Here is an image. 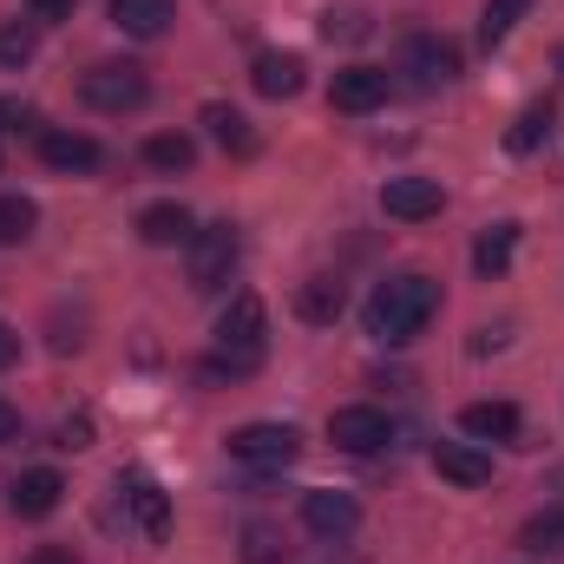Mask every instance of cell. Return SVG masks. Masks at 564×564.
Segmentation results:
<instances>
[{
	"mask_svg": "<svg viewBox=\"0 0 564 564\" xmlns=\"http://www.w3.org/2000/svg\"><path fill=\"white\" fill-rule=\"evenodd\" d=\"M433 308H440V282L408 270V276L375 282V295L361 302V322H368V335H375V341L401 348V341H414L426 322H433Z\"/></svg>",
	"mask_w": 564,
	"mask_h": 564,
	"instance_id": "cell-1",
	"label": "cell"
},
{
	"mask_svg": "<svg viewBox=\"0 0 564 564\" xmlns=\"http://www.w3.org/2000/svg\"><path fill=\"white\" fill-rule=\"evenodd\" d=\"M79 99H86L93 112L126 119V112H139L144 99H151V79H144L139 59H99V66L79 79Z\"/></svg>",
	"mask_w": 564,
	"mask_h": 564,
	"instance_id": "cell-2",
	"label": "cell"
},
{
	"mask_svg": "<svg viewBox=\"0 0 564 564\" xmlns=\"http://www.w3.org/2000/svg\"><path fill=\"white\" fill-rule=\"evenodd\" d=\"M224 446H230V459H243V466H257V473H282V466H295L302 433L289 421H250V426H237Z\"/></svg>",
	"mask_w": 564,
	"mask_h": 564,
	"instance_id": "cell-3",
	"label": "cell"
},
{
	"mask_svg": "<svg viewBox=\"0 0 564 564\" xmlns=\"http://www.w3.org/2000/svg\"><path fill=\"white\" fill-rule=\"evenodd\" d=\"M237 257H243L237 224H210V230H197V237H191V289H197V295L224 289L230 270H237Z\"/></svg>",
	"mask_w": 564,
	"mask_h": 564,
	"instance_id": "cell-4",
	"label": "cell"
},
{
	"mask_svg": "<svg viewBox=\"0 0 564 564\" xmlns=\"http://www.w3.org/2000/svg\"><path fill=\"white\" fill-rule=\"evenodd\" d=\"M263 322H270L263 315V295H250V289L230 295V308L217 315V348L224 355H263Z\"/></svg>",
	"mask_w": 564,
	"mask_h": 564,
	"instance_id": "cell-5",
	"label": "cell"
},
{
	"mask_svg": "<svg viewBox=\"0 0 564 564\" xmlns=\"http://www.w3.org/2000/svg\"><path fill=\"white\" fill-rule=\"evenodd\" d=\"M328 440L341 446V453H381L388 440H394V426L381 408H335L328 414Z\"/></svg>",
	"mask_w": 564,
	"mask_h": 564,
	"instance_id": "cell-6",
	"label": "cell"
},
{
	"mask_svg": "<svg viewBox=\"0 0 564 564\" xmlns=\"http://www.w3.org/2000/svg\"><path fill=\"white\" fill-rule=\"evenodd\" d=\"M328 106L335 112H355V119L361 112H381L388 106V73L381 66H341L335 86H328Z\"/></svg>",
	"mask_w": 564,
	"mask_h": 564,
	"instance_id": "cell-7",
	"label": "cell"
},
{
	"mask_svg": "<svg viewBox=\"0 0 564 564\" xmlns=\"http://www.w3.org/2000/svg\"><path fill=\"white\" fill-rule=\"evenodd\" d=\"M440 204H446L440 177H388V184H381V210L401 217V224H426V217H440Z\"/></svg>",
	"mask_w": 564,
	"mask_h": 564,
	"instance_id": "cell-8",
	"label": "cell"
},
{
	"mask_svg": "<svg viewBox=\"0 0 564 564\" xmlns=\"http://www.w3.org/2000/svg\"><path fill=\"white\" fill-rule=\"evenodd\" d=\"M302 525L315 539H348L361 525V506H355V492H308L302 499Z\"/></svg>",
	"mask_w": 564,
	"mask_h": 564,
	"instance_id": "cell-9",
	"label": "cell"
},
{
	"mask_svg": "<svg viewBox=\"0 0 564 564\" xmlns=\"http://www.w3.org/2000/svg\"><path fill=\"white\" fill-rule=\"evenodd\" d=\"M59 499H66V479H59L53 466L20 473V479H13V492H7V506H13L20 519H46V512H59Z\"/></svg>",
	"mask_w": 564,
	"mask_h": 564,
	"instance_id": "cell-10",
	"label": "cell"
},
{
	"mask_svg": "<svg viewBox=\"0 0 564 564\" xmlns=\"http://www.w3.org/2000/svg\"><path fill=\"white\" fill-rule=\"evenodd\" d=\"M401 66L414 73V86H446V79L459 73V53H453L446 40H433V33H414V40L401 46Z\"/></svg>",
	"mask_w": 564,
	"mask_h": 564,
	"instance_id": "cell-11",
	"label": "cell"
},
{
	"mask_svg": "<svg viewBox=\"0 0 564 564\" xmlns=\"http://www.w3.org/2000/svg\"><path fill=\"white\" fill-rule=\"evenodd\" d=\"M139 237L151 243V250H177V243L197 237V224H191L184 204H144L139 210Z\"/></svg>",
	"mask_w": 564,
	"mask_h": 564,
	"instance_id": "cell-12",
	"label": "cell"
},
{
	"mask_svg": "<svg viewBox=\"0 0 564 564\" xmlns=\"http://www.w3.org/2000/svg\"><path fill=\"white\" fill-rule=\"evenodd\" d=\"M126 506H132V519H139V532L151 539V545L171 539V499H164L158 479H132V486H126Z\"/></svg>",
	"mask_w": 564,
	"mask_h": 564,
	"instance_id": "cell-13",
	"label": "cell"
},
{
	"mask_svg": "<svg viewBox=\"0 0 564 564\" xmlns=\"http://www.w3.org/2000/svg\"><path fill=\"white\" fill-rule=\"evenodd\" d=\"M302 59L295 53H257V66H250V86L263 93V99H295L302 93Z\"/></svg>",
	"mask_w": 564,
	"mask_h": 564,
	"instance_id": "cell-14",
	"label": "cell"
},
{
	"mask_svg": "<svg viewBox=\"0 0 564 564\" xmlns=\"http://www.w3.org/2000/svg\"><path fill=\"white\" fill-rule=\"evenodd\" d=\"M341 308H348V289L335 276H308L295 289V315L302 322H315V328H328V322H341Z\"/></svg>",
	"mask_w": 564,
	"mask_h": 564,
	"instance_id": "cell-15",
	"label": "cell"
},
{
	"mask_svg": "<svg viewBox=\"0 0 564 564\" xmlns=\"http://www.w3.org/2000/svg\"><path fill=\"white\" fill-rule=\"evenodd\" d=\"M433 466H440V479H453V486H486V479H492V459H486L479 446H459V440H440V446H433Z\"/></svg>",
	"mask_w": 564,
	"mask_h": 564,
	"instance_id": "cell-16",
	"label": "cell"
},
{
	"mask_svg": "<svg viewBox=\"0 0 564 564\" xmlns=\"http://www.w3.org/2000/svg\"><path fill=\"white\" fill-rule=\"evenodd\" d=\"M171 20H177V7H171V0H112V26H119V33H132V40H158Z\"/></svg>",
	"mask_w": 564,
	"mask_h": 564,
	"instance_id": "cell-17",
	"label": "cell"
},
{
	"mask_svg": "<svg viewBox=\"0 0 564 564\" xmlns=\"http://www.w3.org/2000/svg\"><path fill=\"white\" fill-rule=\"evenodd\" d=\"M40 158L53 171H99V139H86V132H40Z\"/></svg>",
	"mask_w": 564,
	"mask_h": 564,
	"instance_id": "cell-18",
	"label": "cell"
},
{
	"mask_svg": "<svg viewBox=\"0 0 564 564\" xmlns=\"http://www.w3.org/2000/svg\"><path fill=\"white\" fill-rule=\"evenodd\" d=\"M459 426L473 433V440H519V408L512 401H473Z\"/></svg>",
	"mask_w": 564,
	"mask_h": 564,
	"instance_id": "cell-19",
	"label": "cell"
},
{
	"mask_svg": "<svg viewBox=\"0 0 564 564\" xmlns=\"http://www.w3.org/2000/svg\"><path fill=\"white\" fill-rule=\"evenodd\" d=\"M512 250H519V224H492V230L473 243V270H479V276H506V270H512Z\"/></svg>",
	"mask_w": 564,
	"mask_h": 564,
	"instance_id": "cell-20",
	"label": "cell"
},
{
	"mask_svg": "<svg viewBox=\"0 0 564 564\" xmlns=\"http://www.w3.org/2000/svg\"><path fill=\"white\" fill-rule=\"evenodd\" d=\"M204 132L224 144V151H237V158L257 151V132H250V119H243L237 106H204Z\"/></svg>",
	"mask_w": 564,
	"mask_h": 564,
	"instance_id": "cell-21",
	"label": "cell"
},
{
	"mask_svg": "<svg viewBox=\"0 0 564 564\" xmlns=\"http://www.w3.org/2000/svg\"><path fill=\"white\" fill-rule=\"evenodd\" d=\"M519 552L558 558V552H564V506H552V512H539V519H525V532H519Z\"/></svg>",
	"mask_w": 564,
	"mask_h": 564,
	"instance_id": "cell-22",
	"label": "cell"
},
{
	"mask_svg": "<svg viewBox=\"0 0 564 564\" xmlns=\"http://www.w3.org/2000/svg\"><path fill=\"white\" fill-rule=\"evenodd\" d=\"M545 139H552V106H525V112L512 119V132H506V151L532 158V151H539Z\"/></svg>",
	"mask_w": 564,
	"mask_h": 564,
	"instance_id": "cell-23",
	"label": "cell"
},
{
	"mask_svg": "<svg viewBox=\"0 0 564 564\" xmlns=\"http://www.w3.org/2000/svg\"><path fill=\"white\" fill-rule=\"evenodd\" d=\"M144 164L151 171H191L197 164V144L184 139V132H158V139H144Z\"/></svg>",
	"mask_w": 564,
	"mask_h": 564,
	"instance_id": "cell-24",
	"label": "cell"
},
{
	"mask_svg": "<svg viewBox=\"0 0 564 564\" xmlns=\"http://www.w3.org/2000/svg\"><path fill=\"white\" fill-rule=\"evenodd\" d=\"M289 558V539H282V525H243V564H282Z\"/></svg>",
	"mask_w": 564,
	"mask_h": 564,
	"instance_id": "cell-25",
	"label": "cell"
},
{
	"mask_svg": "<svg viewBox=\"0 0 564 564\" xmlns=\"http://www.w3.org/2000/svg\"><path fill=\"white\" fill-rule=\"evenodd\" d=\"M368 33H375V20H368L361 7H328V13H322V40H328V46H335V40L355 46V40H368Z\"/></svg>",
	"mask_w": 564,
	"mask_h": 564,
	"instance_id": "cell-26",
	"label": "cell"
},
{
	"mask_svg": "<svg viewBox=\"0 0 564 564\" xmlns=\"http://www.w3.org/2000/svg\"><path fill=\"white\" fill-rule=\"evenodd\" d=\"M33 224H40V210H33V197H0V243H26L33 237Z\"/></svg>",
	"mask_w": 564,
	"mask_h": 564,
	"instance_id": "cell-27",
	"label": "cell"
},
{
	"mask_svg": "<svg viewBox=\"0 0 564 564\" xmlns=\"http://www.w3.org/2000/svg\"><path fill=\"white\" fill-rule=\"evenodd\" d=\"M525 7H532V0H486V13H479V40H486V46H499V40L525 20Z\"/></svg>",
	"mask_w": 564,
	"mask_h": 564,
	"instance_id": "cell-28",
	"label": "cell"
},
{
	"mask_svg": "<svg viewBox=\"0 0 564 564\" xmlns=\"http://www.w3.org/2000/svg\"><path fill=\"white\" fill-rule=\"evenodd\" d=\"M257 368H263V355H224V348H217V355L204 361V381H243V375H257Z\"/></svg>",
	"mask_w": 564,
	"mask_h": 564,
	"instance_id": "cell-29",
	"label": "cell"
},
{
	"mask_svg": "<svg viewBox=\"0 0 564 564\" xmlns=\"http://www.w3.org/2000/svg\"><path fill=\"white\" fill-rule=\"evenodd\" d=\"M26 59H33V26H13V20H7V26H0V66L20 73Z\"/></svg>",
	"mask_w": 564,
	"mask_h": 564,
	"instance_id": "cell-30",
	"label": "cell"
},
{
	"mask_svg": "<svg viewBox=\"0 0 564 564\" xmlns=\"http://www.w3.org/2000/svg\"><path fill=\"white\" fill-rule=\"evenodd\" d=\"M53 446H66V453L93 446V414H66V421H59V433H53Z\"/></svg>",
	"mask_w": 564,
	"mask_h": 564,
	"instance_id": "cell-31",
	"label": "cell"
},
{
	"mask_svg": "<svg viewBox=\"0 0 564 564\" xmlns=\"http://www.w3.org/2000/svg\"><path fill=\"white\" fill-rule=\"evenodd\" d=\"M33 126V106H20V99H0V132H26Z\"/></svg>",
	"mask_w": 564,
	"mask_h": 564,
	"instance_id": "cell-32",
	"label": "cell"
},
{
	"mask_svg": "<svg viewBox=\"0 0 564 564\" xmlns=\"http://www.w3.org/2000/svg\"><path fill=\"white\" fill-rule=\"evenodd\" d=\"M26 7H33V20H46V26L73 20V0H26Z\"/></svg>",
	"mask_w": 564,
	"mask_h": 564,
	"instance_id": "cell-33",
	"label": "cell"
},
{
	"mask_svg": "<svg viewBox=\"0 0 564 564\" xmlns=\"http://www.w3.org/2000/svg\"><path fill=\"white\" fill-rule=\"evenodd\" d=\"M13 361H20V328L0 322V368H13Z\"/></svg>",
	"mask_w": 564,
	"mask_h": 564,
	"instance_id": "cell-34",
	"label": "cell"
},
{
	"mask_svg": "<svg viewBox=\"0 0 564 564\" xmlns=\"http://www.w3.org/2000/svg\"><path fill=\"white\" fill-rule=\"evenodd\" d=\"M26 564H79V558H73V552H59V545H40Z\"/></svg>",
	"mask_w": 564,
	"mask_h": 564,
	"instance_id": "cell-35",
	"label": "cell"
},
{
	"mask_svg": "<svg viewBox=\"0 0 564 564\" xmlns=\"http://www.w3.org/2000/svg\"><path fill=\"white\" fill-rule=\"evenodd\" d=\"M7 440H20V414H13V408L0 401V446H7Z\"/></svg>",
	"mask_w": 564,
	"mask_h": 564,
	"instance_id": "cell-36",
	"label": "cell"
},
{
	"mask_svg": "<svg viewBox=\"0 0 564 564\" xmlns=\"http://www.w3.org/2000/svg\"><path fill=\"white\" fill-rule=\"evenodd\" d=\"M558 73H564V53H558Z\"/></svg>",
	"mask_w": 564,
	"mask_h": 564,
	"instance_id": "cell-37",
	"label": "cell"
}]
</instances>
